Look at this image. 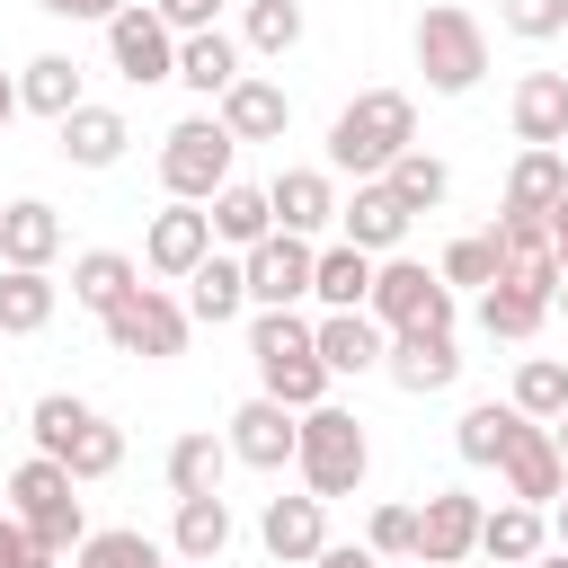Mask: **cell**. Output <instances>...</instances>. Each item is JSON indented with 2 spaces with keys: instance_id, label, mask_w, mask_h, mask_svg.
<instances>
[{
  "instance_id": "cell-12",
  "label": "cell",
  "mask_w": 568,
  "mask_h": 568,
  "mask_svg": "<svg viewBox=\"0 0 568 568\" xmlns=\"http://www.w3.org/2000/svg\"><path fill=\"white\" fill-rule=\"evenodd\" d=\"M382 373H390L408 399H435V390H453V382H462L453 328H399V337L382 346Z\"/></svg>"
},
{
  "instance_id": "cell-8",
  "label": "cell",
  "mask_w": 568,
  "mask_h": 568,
  "mask_svg": "<svg viewBox=\"0 0 568 568\" xmlns=\"http://www.w3.org/2000/svg\"><path fill=\"white\" fill-rule=\"evenodd\" d=\"M106 53H115V71H124L133 89L178 80V36L160 27V9H151V0H124V9L106 18Z\"/></svg>"
},
{
  "instance_id": "cell-25",
  "label": "cell",
  "mask_w": 568,
  "mask_h": 568,
  "mask_svg": "<svg viewBox=\"0 0 568 568\" xmlns=\"http://www.w3.org/2000/svg\"><path fill=\"white\" fill-rule=\"evenodd\" d=\"M178 80H186L195 98H222V89L240 80V36H222V27L178 36Z\"/></svg>"
},
{
  "instance_id": "cell-2",
  "label": "cell",
  "mask_w": 568,
  "mask_h": 568,
  "mask_svg": "<svg viewBox=\"0 0 568 568\" xmlns=\"http://www.w3.org/2000/svg\"><path fill=\"white\" fill-rule=\"evenodd\" d=\"M293 470L311 497H355L364 470H373V444H364V417L355 408H302V435H293Z\"/></svg>"
},
{
  "instance_id": "cell-41",
  "label": "cell",
  "mask_w": 568,
  "mask_h": 568,
  "mask_svg": "<svg viewBox=\"0 0 568 568\" xmlns=\"http://www.w3.org/2000/svg\"><path fill=\"white\" fill-rule=\"evenodd\" d=\"M435 275H444L453 293H462V284H479V293H488V284H497V240H488V231H470V240H453V248L435 257Z\"/></svg>"
},
{
  "instance_id": "cell-45",
  "label": "cell",
  "mask_w": 568,
  "mask_h": 568,
  "mask_svg": "<svg viewBox=\"0 0 568 568\" xmlns=\"http://www.w3.org/2000/svg\"><path fill=\"white\" fill-rule=\"evenodd\" d=\"M151 9H160V27H169V36H195V27H222V9H231V0H151Z\"/></svg>"
},
{
  "instance_id": "cell-17",
  "label": "cell",
  "mask_w": 568,
  "mask_h": 568,
  "mask_svg": "<svg viewBox=\"0 0 568 568\" xmlns=\"http://www.w3.org/2000/svg\"><path fill=\"white\" fill-rule=\"evenodd\" d=\"M213 248V213H195V204H169V213H151V231H142V266L151 275H195V257Z\"/></svg>"
},
{
  "instance_id": "cell-11",
  "label": "cell",
  "mask_w": 568,
  "mask_h": 568,
  "mask_svg": "<svg viewBox=\"0 0 568 568\" xmlns=\"http://www.w3.org/2000/svg\"><path fill=\"white\" fill-rule=\"evenodd\" d=\"M311 257H320V248H311L302 231H266L257 248H240V266H248V302H257V311L302 302V293H311Z\"/></svg>"
},
{
  "instance_id": "cell-54",
  "label": "cell",
  "mask_w": 568,
  "mask_h": 568,
  "mask_svg": "<svg viewBox=\"0 0 568 568\" xmlns=\"http://www.w3.org/2000/svg\"><path fill=\"white\" fill-rule=\"evenodd\" d=\"M550 302H559V311H568V275H559V293H550Z\"/></svg>"
},
{
  "instance_id": "cell-50",
  "label": "cell",
  "mask_w": 568,
  "mask_h": 568,
  "mask_svg": "<svg viewBox=\"0 0 568 568\" xmlns=\"http://www.w3.org/2000/svg\"><path fill=\"white\" fill-rule=\"evenodd\" d=\"M9 124H18V80L0 71V133H9Z\"/></svg>"
},
{
  "instance_id": "cell-18",
  "label": "cell",
  "mask_w": 568,
  "mask_h": 568,
  "mask_svg": "<svg viewBox=\"0 0 568 568\" xmlns=\"http://www.w3.org/2000/svg\"><path fill=\"white\" fill-rule=\"evenodd\" d=\"M266 213H275V231L320 240V231L337 222V178H328V169H284V178L266 186Z\"/></svg>"
},
{
  "instance_id": "cell-16",
  "label": "cell",
  "mask_w": 568,
  "mask_h": 568,
  "mask_svg": "<svg viewBox=\"0 0 568 568\" xmlns=\"http://www.w3.org/2000/svg\"><path fill=\"white\" fill-rule=\"evenodd\" d=\"M408 222H417V213H408V204H399L382 178H355V195L337 204V231H346L364 257H390V248L408 240Z\"/></svg>"
},
{
  "instance_id": "cell-6",
  "label": "cell",
  "mask_w": 568,
  "mask_h": 568,
  "mask_svg": "<svg viewBox=\"0 0 568 568\" xmlns=\"http://www.w3.org/2000/svg\"><path fill=\"white\" fill-rule=\"evenodd\" d=\"M231 151L240 142L222 133V115H186L160 133V186L178 204H213V186H231Z\"/></svg>"
},
{
  "instance_id": "cell-10",
  "label": "cell",
  "mask_w": 568,
  "mask_h": 568,
  "mask_svg": "<svg viewBox=\"0 0 568 568\" xmlns=\"http://www.w3.org/2000/svg\"><path fill=\"white\" fill-rule=\"evenodd\" d=\"M479 515H488V506H479L470 488H435V497L417 506V550H408V559H417V568H462V559L479 550Z\"/></svg>"
},
{
  "instance_id": "cell-55",
  "label": "cell",
  "mask_w": 568,
  "mask_h": 568,
  "mask_svg": "<svg viewBox=\"0 0 568 568\" xmlns=\"http://www.w3.org/2000/svg\"><path fill=\"white\" fill-rule=\"evenodd\" d=\"M169 568H204V559H169Z\"/></svg>"
},
{
  "instance_id": "cell-49",
  "label": "cell",
  "mask_w": 568,
  "mask_h": 568,
  "mask_svg": "<svg viewBox=\"0 0 568 568\" xmlns=\"http://www.w3.org/2000/svg\"><path fill=\"white\" fill-rule=\"evenodd\" d=\"M550 257H559V275H568V195L550 204Z\"/></svg>"
},
{
  "instance_id": "cell-20",
  "label": "cell",
  "mask_w": 568,
  "mask_h": 568,
  "mask_svg": "<svg viewBox=\"0 0 568 568\" xmlns=\"http://www.w3.org/2000/svg\"><path fill=\"white\" fill-rule=\"evenodd\" d=\"M506 115H515V142L559 151L568 142V71H524L515 98H506Z\"/></svg>"
},
{
  "instance_id": "cell-53",
  "label": "cell",
  "mask_w": 568,
  "mask_h": 568,
  "mask_svg": "<svg viewBox=\"0 0 568 568\" xmlns=\"http://www.w3.org/2000/svg\"><path fill=\"white\" fill-rule=\"evenodd\" d=\"M524 568H568V550H532V559H524Z\"/></svg>"
},
{
  "instance_id": "cell-47",
  "label": "cell",
  "mask_w": 568,
  "mask_h": 568,
  "mask_svg": "<svg viewBox=\"0 0 568 568\" xmlns=\"http://www.w3.org/2000/svg\"><path fill=\"white\" fill-rule=\"evenodd\" d=\"M36 9H53V18H98V27H106L124 0H36Z\"/></svg>"
},
{
  "instance_id": "cell-43",
  "label": "cell",
  "mask_w": 568,
  "mask_h": 568,
  "mask_svg": "<svg viewBox=\"0 0 568 568\" xmlns=\"http://www.w3.org/2000/svg\"><path fill=\"white\" fill-rule=\"evenodd\" d=\"M364 550H373V559H408V550H417V506H373Z\"/></svg>"
},
{
  "instance_id": "cell-33",
  "label": "cell",
  "mask_w": 568,
  "mask_h": 568,
  "mask_svg": "<svg viewBox=\"0 0 568 568\" xmlns=\"http://www.w3.org/2000/svg\"><path fill=\"white\" fill-rule=\"evenodd\" d=\"M559 195H568V160L541 151V142H524V160L506 169V213H550Z\"/></svg>"
},
{
  "instance_id": "cell-34",
  "label": "cell",
  "mask_w": 568,
  "mask_h": 568,
  "mask_svg": "<svg viewBox=\"0 0 568 568\" xmlns=\"http://www.w3.org/2000/svg\"><path fill=\"white\" fill-rule=\"evenodd\" d=\"M382 186H390V195H399L408 213H435V204L453 195V169H444L435 151H417V142H408V151H399V160L382 169Z\"/></svg>"
},
{
  "instance_id": "cell-29",
  "label": "cell",
  "mask_w": 568,
  "mask_h": 568,
  "mask_svg": "<svg viewBox=\"0 0 568 568\" xmlns=\"http://www.w3.org/2000/svg\"><path fill=\"white\" fill-rule=\"evenodd\" d=\"M53 302H62V284H53L44 266H9V275H0V337L53 328Z\"/></svg>"
},
{
  "instance_id": "cell-38",
  "label": "cell",
  "mask_w": 568,
  "mask_h": 568,
  "mask_svg": "<svg viewBox=\"0 0 568 568\" xmlns=\"http://www.w3.org/2000/svg\"><path fill=\"white\" fill-rule=\"evenodd\" d=\"M515 408L550 426V417L568 408V364H559V355H524V364H515Z\"/></svg>"
},
{
  "instance_id": "cell-32",
  "label": "cell",
  "mask_w": 568,
  "mask_h": 568,
  "mask_svg": "<svg viewBox=\"0 0 568 568\" xmlns=\"http://www.w3.org/2000/svg\"><path fill=\"white\" fill-rule=\"evenodd\" d=\"M222 470H231V444H222L213 426H195V435L169 444V497H213Z\"/></svg>"
},
{
  "instance_id": "cell-26",
  "label": "cell",
  "mask_w": 568,
  "mask_h": 568,
  "mask_svg": "<svg viewBox=\"0 0 568 568\" xmlns=\"http://www.w3.org/2000/svg\"><path fill=\"white\" fill-rule=\"evenodd\" d=\"M133 284H142V266H133L124 248H80V257H71V302H80V311H98V320H106Z\"/></svg>"
},
{
  "instance_id": "cell-52",
  "label": "cell",
  "mask_w": 568,
  "mask_h": 568,
  "mask_svg": "<svg viewBox=\"0 0 568 568\" xmlns=\"http://www.w3.org/2000/svg\"><path fill=\"white\" fill-rule=\"evenodd\" d=\"M550 524H559V550H568V488L550 497Z\"/></svg>"
},
{
  "instance_id": "cell-21",
  "label": "cell",
  "mask_w": 568,
  "mask_h": 568,
  "mask_svg": "<svg viewBox=\"0 0 568 568\" xmlns=\"http://www.w3.org/2000/svg\"><path fill=\"white\" fill-rule=\"evenodd\" d=\"M53 142H62V160H71V169H115V160H124V142H133V124H124L115 106H89V98H80V106L53 124Z\"/></svg>"
},
{
  "instance_id": "cell-46",
  "label": "cell",
  "mask_w": 568,
  "mask_h": 568,
  "mask_svg": "<svg viewBox=\"0 0 568 568\" xmlns=\"http://www.w3.org/2000/svg\"><path fill=\"white\" fill-rule=\"evenodd\" d=\"M0 568H53V559L36 550V532H27L18 515H0Z\"/></svg>"
},
{
  "instance_id": "cell-42",
  "label": "cell",
  "mask_w": 568,
  "mask_h": 568,
  "mask_svg": "<svg viewBox=\"0 0 568 568\" xmlns=\"http://www.w3.org/2000/svg\"><path fill=\"white\" fill-rule=\"evenodd\" d=\"M497 27L524 36V44H550L568 27V0H497Z\"/></svg>"
},
{
  "instance_id": "cell-14",
  "label": "cell",
  "mask_w": 568,
  "mask_h": 568,
  "mask_svg": "<svg viewBox=\"0 0 568 568\" xmlns=\"http://www.w3.org/2000/svg\"><path fill=\"white\" fill-rule=\"evenodd\" d=\"M293 435H302V408H284V399H248V408H231V462H248V470H284L293 462Z\"/></svg>"
},
{
  "instance_id": "cell-39",
  "label": "cell",
  "mask_w": 568,
  "mask_h": 568,
  "mask_svg": "<svg viewBox=\"0 0 568 568\" xmlns=\"http://www.w3.org/2000/svg\"><path fill=\"white\" fill-rule=\"evenodd\" d=\"M80 568H169V550L151 532L115 524V532H80Z\"/></svg>"
},
{
  "instance_id": "cell-5",
  "label": "cell",
  "mask_w": 568,
  "mask_h": 568,
  "mask_svg": "<svg viewBox=\"0 0 568 568\" xmlns=\"http://www.w3.org/2000/svg\"><path fill=\"white\" fill-rule=\"evenodd\" d=\"M364 311L382 320V337H399V328H453V284L435 275V266H417V257H373V293H364Z\"/></svg>"
},
{
  "instance_id": "cell-30",
  "label": "cell",
  "mask_w": 568,
  "mask_h": 568,
  "mask_svg": "<svg viewBox=\"0 0 568 568\" xmlns=\"http://www.w3.org/2000/svg\"><path fill=\"white\" fill-rule=\"evenodd\" d=\"M71 106H80V62H71V53H36V62L18 71V115H53V124H62Z\"/></svg>"
},
{
  "instance_id": "cell-35",
  "label": "cell",
  "mask_w": 568,
  "mask_h": 568,
  "mask_svg": "<svg viewBox=\"0 0 568 568\" xmlns=\"http://www.w3.org/2000/svg\"><path fill=\"white\" fill-rule=\"evenodd\" d=\"M275 231V213H266V186H213V240H231V248H257Z\"/></svg>"
},
{
  "instance_id": "cell-44",
  "label": "cell",
  "mask_w": 568,
  "mask_h": 568,
  "mask_svg": "<svg viewBox=\"0 0 568 568\" xmlns=\"http://www.w3.org/2000/svg\"><path fill=\"white\" fill-rule=\"evenodd\" d=\"M80 417H89V399H71V390H44V399H36V453H62Z\"/></svg>"
},
{
  "instance_id": "cell-31",
  "label": "cell",
  "mask_w": 568,
  "mask_h": 568,
  "mask_svg": "<svg viewBox=\"0 0 568 568\" xmlns=\"http://www.w3.org/2000/svg\"><path fill=\"white\" fill-rule=\"evenodd\" d=\"M311 293H320V311H364V293H373V257H364L355 240L320 248V257H311Z\"/></svg>"
},
{
  "instance_id": "cell-9",
  "label": "cell",
  "mask_w": 568,
  "mask_h": 568,
  "mask_svg": "<svg viewBox=\"0 0 568 568\" xmlns=\"http://www.w3.org/2000/svg\"><path fill=\"white\" fill-rule=\"evenodd\" d=\"M488 470H497V479H506V497H524V506H550V497L568 488V470H559V444H550V426H541V417H515Z\"/></svg>"
},
{
  "instance_id": "cell-4",
  "label": "cell",
  "mask_w": 568,
  "mask_h": 568,
  "mask_svg": "<svg viewBox=\"0 0 568 568\" xmlns=\"http://www.w3.org/2000/svg\"><path fill=\"white\" fill-rule=\"evenodd\" d=\"M71 488H80V479H71V470H62L53 453H36V462H18V470H9V515H18L27 532H36V550H44V559L80 550V532H89V524H80V497H71Z\"/></svg>"
},
{
  "instance_id": "cell-28",
  "label": "cell",
  "mask_w": 568,
  "mask_h": 568,
  "mask_svg": "<svg viewBox=\"0 0 568 568\" xmlns=\"http://www.w3.org/2000/svg\"><path fill=\"white\" fill-rule=\"evenodd\" d=\"M479 550H488L497 568H524L532 550H550V524H541V506H524V497H506L497 515H479Z\"/></svg>"
},
{
  "instance_id": "cell-27",
  "label": "cell",
  "mask_w": 568,
  "mask_h": 568,
  "mask_svg": "<svg viewBox=\"0 0 568 568\" xmlns=\"http://www.w3.org/2000/svg\"><path fill=\"white\" fill-rule=\"evenodd\" d=\"M541 320H550V293H541V284H515V275H497V284L479 293V328H488V337H506V346H524Z\"/></svg>"
},
{
  "instance_id": "cell-40",
  "label": "cell",
  "mask_w": 568,
  "mask_h": 568,
  "mask_svg": "<svg viewBox=\"0 0 568 568\" xmlns=\"http://www.w3.org/2000/svg\"><path fill=\"white\" fill-rule=\"evenodd\" d=\"M515 417H524V408H515V399H479V408H462V426H453V444H462V462H479V470H488V462H497V444H506V426H515Z\"/></svg>"
},
{
  "instance_id": "cell-36",
  "label": "cell",
  "mask_w": 568,
  "mask_h": 568,
  "mask_svg": "<svg viewBox=\"0 0 568 568\" xmlns=\"http://www.w3.org/2000/svg\"><path fill=\"white\" fill-rule=\"evenodd\" d=\"M53 462H62V470H71V479H106V470H115V462H124V435H115V426H106V417H98V408H89V417H80V426H71V444H62V453H53Z\"/></svg>"
},
{
  "instance_id": "cell-7",
  "label": "cell",
  "mask_w": 568,
  "mask_h": 568,
  "mask_svg": "<svg viewBox=\"0 0 568 568\" xmlns=\"http://www.w3.org/2000/svg\"><path fill=\"white\" fill-rule=\"evenodd\" d=\"M106 346L115 355H142V364H169L186 346V302H169L160 284H133L115 311H106Z\"/></svg>"
},
{
  "instance_id": "cell-23",
  "label": "cell",
  "mask_w": 568,
  "mask_h": 568,
  "mask_svg": "<svg viewBox=\"0 0 568 568\" xmlns=\"http://www.w3.org/2000/svg\"><path fill=\"white\" fill-rule=\"evenodd\" d=\"M53 257H62V213L36 195L0 204V266H53Z\"/></svg>"
},
{
  "instance_id": "cell-48",
  "label": "cell",
  "mask_w": 568,
  "mask_h": 568,
  "mask_svg": "<svg viewBox=\"0 0 568 568\" xmlns=\"http://www.w3.org/2000/svg\"><path fill=\"white\" fill-rule=\"evenodd\" d=\"M311 568H382V559H373V550H364V541H328V550H320V559H311Z\"/></svg>"
},
{
  "instance_id": "cell-15",
  "label": "cell",
  "mask_w": 568,
  "mask_h": 568,
  "mask_svg": "<svg viewBox=\"0 0 568 568\" xmlns=\"http://www.w3.org/2000/svg\"><path fill=\"white\" fill-rule=\"evenodd\" d=\"M257 541H266V559H284V568H311L320 550H328V497H266V515H257Z\"/></svg>"
},
{
  "instance_id": "cell-13",
  "label": "cell",
  "mask_w": 568,
  "mask_h": 568,
  "mask_svg": "<svg viewBox=\"0 0 568 568\" xmlns=\"http://www.w3.org/2000/svg\"><path fill=\"white\" fill-rule=\"evenodd\" d=\"M213 115H222V133H231V142H284V124H293V98H284V80H266V71H240V80L213 98Z\"/></svg>"
},
{
  "instance_id": "cell-3",
  "label": "cell",
  "mask_w": 568,
  "mask_h": 568,
  "mask_svg": "<svg viewBox=\"0 0 568 568\" xmlns=\"http://www.w3.org/2000/svg\"><path fill=\"white\" fill-rule=\"evenodd\" d=\"M417 71H426V89L435 98H470L479 80H488V27L462 9V0H435V9H417Z\"/></svg>"
},
{
  "instance_id": "cell-24",
  "label": "cell",
  "mask_w": 568,
  "mask_h": 568,
  "mask_svg": "<svg viewBox=\"0 0 568 568\" xmlns=\"http://www.w3.org/2000/svg\"><path fill=\"white\" fill-rule=\"evenodd\" d=\"M231 550V497L213 488V497H178V524H169V559H222Z\"/></svg>"
},
{
  "instance_id": "cell-1",
  "label": "cell",
  "mask_w": 568,
  "mask_h": 568,
  "mask_svg": "<svg viewBox=\"0 0 568 568\" xmlns=\"http://www.w3.org/2000/svg\"><path fill=\"white\" fill-rule=\"evenodd\" d=\"M408 142H417V98H408V89H355V98L337 106V124H328V169L382 178Z\"/></svg>"
},
{
  "instance_id": "cell-37",
  "label": "cell",
  "mask_w": 568,
  "mask_h": 568,
  "mask_svg": "<svg viewBox=\"0 0 568 568\" xmlns=\"http://www.w3.org/2000/svg\"><path fill=\"white\" fill-rule=\"evenodd\" d=\"M240 44L284 62V53L302 44V0H248V9H240Z\"/></svg>"
},
{
  "instance_id": "cell-22",
  "label": "cell",
  "mask_w": 568,
  "mask_h": 568,
  "mask_svg": "<svg viewBox=\"0 0 568 568\" xmlns=\"http://www.w3.org/2000/svg\"><path fill=\"white\" fill-rule=\"evenodd\" d=\"M240 311H248V266H240V257H222V248H204V257H195V275H186V320L222 328V320H240Z\"/></svg>"
},
{
  "instance_id": "cell-51",
  "label": "cell",
  "mask_w": 568,
  "mask_h": 568,
  "mask_svg": "<svg viewBox=\"0 0 568 568\" xmlns=\"http://www.w3.org/2000/svg\"><path fill=\"white\" fill-rule=\"evenodd\" d=\"M550 444H559V470H568V408L550 417Z\"/></svg>"
},
{
  "instance_id": "cell-19",
  "label": "cell",
  "mask_w": 568,
  "mask_h": 568,
  "mask_svg": "<svg viewBox=\"0 0 568 568\" xmlns=\"http://www.w3.org/2000/svg\"><path fill=\"white\" fill-rule=\"evenodd\" d=\"M311 346H320V364H328V382L337 373H382V320L373 311H328V320H311Z\"/></svg>"
}]
</instances>
